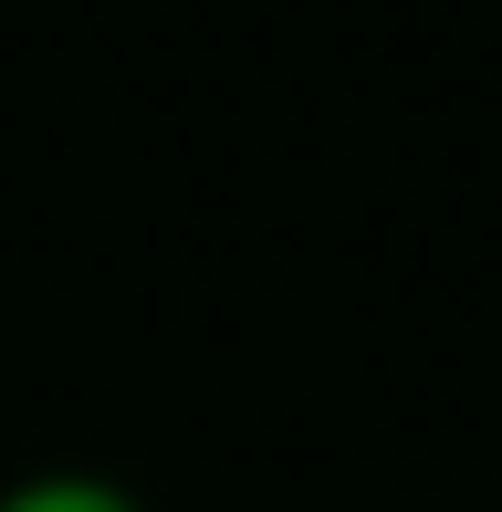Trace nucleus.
<instances>
[{"label": "nucleus", "instance_id": "obj_1", "mask_svg": "<svg viewBox=\"0 0 502 512\" xmlns=\"http://www.w3.org/2000/svg\"><path fill=\"white\" fill-rule=\"evenodd\" d=\"M0 512H147V502H136L116 471H21L11 492H0Z\"/></svg>", "mask_w": 502, "mask_h": 512}]
</instances>
